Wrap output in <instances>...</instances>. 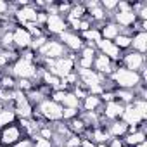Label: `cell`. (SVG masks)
Instances as JSON below:
<instances>
[{
    "label": "cell",
    "mask_w": 147,
    "mask_h": 147,
    "mask_svg": "<svg viewBox=\"0 0 147 147\" xmlns=\"http://www.w3.org/2000/svg\"><path fill=\"white\" fill-rule=\"evenodd\" d=\"M99 31H100L102 40H111V42H113V40L121 33V28H119L113 19H111V21H106V23L100 26V30H99Z\"/></svg>",
    "instance_id": "9a60e30c"
},
{
    "label": "cell",
    "mask_w": 147,
    "mask_h": 147,
    "mask_svg": "<svg viewBox=\"0 0 147 147\" xmlns=\"http://www.w3.org/2000/svg\"><path fill=\"white\" fill-rule=\"evenodd\" d=\"M121 121H125L128 126H138L140 123H144L145 121V118L130 104V106H125V111H123V114H121V118H119Z\"/></svg>",
    "instance_id": "30bf717a"
},
{
    "label": "cell",
    "mask_w": 147,
    "mask_h": 147,
    "mask_svg": "<svg viewBox=\"0 0 147 147\" xmlns=\"http://www.w3.org/2000/svg\"><path fill=\"white\" fill-rule=\"evenodd\" d=\"M67 30V23H66V18L57 14V12H50L47 16V21L43 24V33L50 38H57L61 33H64Z\"/></svg>",
    "instance_id": "3957f363"
},
{
    "label": "cell",
    "mask_w": 147,
    "mask_h": 147,
    "mask_svg": "<svg viewBox=\"0 0 147 147\" xmlns=\"http://www.w3.org/2000/svg\"><path fill=\"white\" fill-rule=\"evenodd\" d=\"M24 138H28V137H26L24 130L21 128L19 121L0 126V147H16Z\"/></svg>",
    "instance_id": "7a4b0ae2"
},
{
    "label": "cell",
    "mask_w": 147,
    "mask_h": 147,
    "mask_svg": "<svg viewBox=\"0 0 147 147\" xmlns=\"http://www.w3.org/2000/svg\"><path fill=\"white\" fill-rule=\"evenodd\" d=\"M57 40L66 47L67 52L71 54H78L83 47H85V42L83 38L80 36V33H75V31H71V30H66L64 33H61L57 36Z\"/></svg>",
    "instance_id": "5b68a950"
},
{
    "label": "cell",
    "mask_w": 147,
    "mask_h": 147,
    "mask_svg": "<svg viewBox=\"0 0 147 147\" xmlns=\"http://www.w3.org/2000/svg\"><path fill=\"white\" fill-rule=\"evenodd\" d=\"M80 36L83 38V42L85 43H92V45H95L102 36H100V31L97 30V28H90V30H87V31H83V33H80Z\"/></svg>",
    "instance_id": "ffe728a7"
},
{
    "label": "cell",
    "mask_w": 147,
    "mask_h": 147,
    "mask_svg": "<svg viewBox=\"0 0 147 147\" xmlns=\"http://www.w3.org/2000/svg\"><path fill=\"white\" fill-rule=\"evenodd\" d=\"M80 116V109H71V107H64L62 109V121H69Z\"/></svg>",
    "instance_id": "cb8c5ba5"
},
{
    "label": "cell",
    "mask_w": 147,
    "mask_h": 147,
    "mask_svg": "<svg viewBox=\"0 0 147 147\" xmlns=\"http://www.w3.org/2000/svg\"><path fill=\"white\" fill-rule=\"evenodd\" d=\"M135 31L133 30H123L121 28V33L113 40V43L121 50V52H128L130 49H131V35H133Z\"/></svg>",
    "instance_id": "4fadbf2b"
},
{
    "label": "cell",
    "mask_w": 147,
    "mask_h": 147,
    "mask_svg": "<svg viewBox=\"0 0 147 147\" xmlns=\"http://www.w3.org/2000/svg\"><path fill=\"white\" fill-rule=\"evenodd\" d=\"M30 142H31V147H54L52 140L42 138V137H38V135H33V137H30Z\"/></svg>",
    "instance_id": "603a6c76"
},
{
    "label": "cell",
    "mask_w": 147,
    "mask_h": 147,
    "mask_svg": "<svg viewBox=\"0 0 147 147\" xmlns=\"http://www.w3.org/2000/svg\"><path fill=\"white\" fill-rule=\"evenodd\" d=\"M135 147H147V142H142V144H138V145H135Z\"/></svg>",
    "instance_id": "83f0119b"
},
{
    "label": "cell",
    "mask_w": 147,
    "mask_h": 147,
    "mask_svg": "<svg viewBox=\"0 0 147 147\" xmlns=\"http://www.w3.org/2000/svg\"><path fill=\"white\" fill-rule=\"evenodd\" d=\"M49 38H50V36H47V35H40V36H36V38H33V40H31V45H30V50L36 54V52L49 42Z\"/></svg>",
    "instance_id": "44dd1931"
},
{
    "label": "cell",
    "mask_w": 147,
    "mask_h": 147,
    "mask_svg": "<svg viewBox=\"0 0 147 147\" xmlns=\"http://www.w3.org/2000/svg\"><path fill=\"white\" fill-rule=\"evenodd\" d=\"M80 142H82V137H78V135H69L64 140V145L62 147H80Z\"/></svg>",
    "instance_id": "d4e9b609"
},
{
    "label": "cell",
    "mask_w": 147,
    "mask_h": 147,
    "mask_svg": "<svg viewBox=\"0 0 147 147\" xmlns=\"http://www.w3.org/2000/svg\"><path fill=\"white\" fill-rule=\"evenodd\" d=\"M18 121V116L14 113V109L11 107H4L0 111V126H5V125H11V123H16Z\"/></svg>",
    "instance_id": "d6986e66"
},
{
    "label": "cell",
    "mask_w": 147,
    "mask_h": 147,
    "mask_svg": "<svg viewBox=\"0 0 147 147\" xmlns=\"http://www.w3.org/2000/svg\"><path fill=\"white\" fill-rule=\"evenodd\" d=\"M100 107H102V100H100L99 95H90L88 94L80 102V111H83V113H97V111H100Z\"/></svg>",
    "instance_id": "5bb4252c"
},
{
    "label": "cell",
    "mask_w": 147,
    "mask_h": 147,
    "mask_svg": "<svg viewBox=\"0 0 147 147\" xmlns=\"http://www.w3.org/2000/svg\"><path fill=\"white\" fill-rule=\"evenodd\" d=\"M11 11V4H7V2H2L0 0V16L2 18H5V14Z\"/></svg>",
    "instance_id": "484cf974"
},
{
    "label": "cell",
    "mask_w": 147,
    "mask_h": 147,
    "mask_svg": "<svg viewBox=\"0 0 147 147\" xmlns=\"http://www.w3.org/2000/svg\"><path fill=\"white\" fill-rule=\"evenodd\" d=\"M31 40L33 36L30 35V31L23 26H16L12 30V45L18 52H23V50H28L30 45H31Z\"/></svg>",
    "instance_id": "52a82bcc"
},
{
    "label": "cell",
    "mask_w": 147,
    "mask_h": 147,
    "mask_svg": "<svg viewBox=\"0 0 147 147\" xmlns=\"http://www.w3.org/2000/svg\"><path fill=\"white\" fill-rule=\"evenodd\" d=\"M128 125L121 119H116V121H111V123H106V131L109 133L111 138H123L126 133H128Z\"/></svg>",
    "instance_id": "8fae6325"
},
{
    "label": "cell",
    "mask_w": 147,
    "mask_h": 147,
    "mask_svg": "<svg viewBox=\"0 0 147 147\" xmlns=\"http://www.w3.org/2000/svg\"><path fill=\"white\" fill-rule=\"evenodd\" d=\"M116 100L121 102L123 106H130L135 100V92L133 90H125V88H114Z\"/></svg>",
    "instance_id": "e0dca14e"
},
{
    "label": "cell",
    "mask_w": 147,
    "mask_h": 147,
    "mask_svg": "<svg viewBox=\"0 0 147 147\" xmlns=\"http://www.w3.org/2000/svg\"><path fill=\"white\" fill-rule=\"evenodd\" d=\"M95 49H97V52L99 54H102V55H106V57H109L113 62H119L121 61V57H123V52L111 42V40H99L97 43H95Z\"/></svg>",
    "instance_id": "9c48e42d"
},
{
    "label": "cell",
    "mask_w": 147,
    "mask_h": 147,
    "mask_svg": "<svg viewBox=\"0 0 147 147\" xmlns=\"http://www.w3.org/2000/svg\"><path fill=\"white\" fill-rule=\"evenodd\" d=\"M130 50L145 55V52H147V31H135L131 35V49Z\"/></svg>",
    "instance_id": "7c38bea8"
},
{
    "label": "cell",
    "mask_w": 147,
    "mask_h": 147,
    "mask_svg": "<svg viewBox=\"0 0 147 147\" xmlns=\"http://www.w3.org/2000/svg\"><path fill=\"white\" fill-rule=\"evenodd\" d=\"M61 106L62 107H71V109H80V99L73 94L71 90H67L61 100Z\"/></svg>",
    "instance_id": "ac0fdd59"
},
{
    "label": "cell",
    "mask_w": 147,
    "mask_h": 147,
    "mask_svg": "<svg viewBox=\"0 0 147 147\" xmlns=\"http://www.w3.org/2000/svg\"><path fill=\"white\" fill-rule=\"evenodd\" d=\"M119 62L125 69H130V71H135V73H140L144 67H147L145 66V55H142L138 52H133V50L125 52Z\"/></svg>",
    "instance_id": "8992f818"
},
{
    "label": "cell",
    "mask_w": 147,
    "mask_h": 147,
    "mask_svg": "<svg viewBox=\"0 0 147 147\" xmlns=\"http://www.w3.org/2000/svg\"><path fill=\"white\" fill-rule=\"evenodd\" d=\"M66 123V126H67V130H69V133L71 135H78V137H82L88 128H87V125H85V121L78 116V118H75V119H69V121H64Z\"/></svg>",
    "instance_id": "2e32d148"
},
{
    "label": "cell",
    "mask_w": 147,
    "mask_h": 147,
    "mask_svg": "<svg viewBox=\"0 0 147 147\" xmlns=\"http://www.w3.org/2000/svg\"><path fill=\"white\" fill-rule=\"evenodd\" d=\"M95 147H107V144H99V145H95Z\"/></svg>",
    "instance_id": "f1b7e54d"
},
{
    "label": "cell",
    "mask_w": 147,
    "mask_h": 147,
    "mask_svg": "<svg viewBox=\"0 0 147 147\" xmlns=\"http://www.w3.org/2000/svg\"><path fill=\"white\" fill-rule=\"evenodd\" d=\"M107 147H125V144H123L121 138H111L107 142Z\"/></svg>",
    "instance_id": "4316f807"
},
{
    "label": "cell",
    "mask_w": 147,
    "mask_h": 147,
    "mask_svg": "<svg viewBox=\"0 0 147 147\" xmlns=\"http://www.w3.org/2000/svg\"><path fill=\"white\" fill-rule=\"evenodd\" d=\"M36 54H38V57H42V59H59V57H64V55H67V54H71V52H67L66 47H64L57 38H49V42H47Z\"/></svg>",
    "instance_id": "277c9868"
},
{
    "label": "cell",
    "mask_w": 147,
    "mask_h": 147,
    "mask_svg": "<svg viewBox=\"0 0 147 147\" xmlns=\"http://www.w3.org/2000/svg\"><path fill=\"white\" fill-rule=\"evenodd\" d=\"M109 80L114 85V88H125V90H135L140 83H145V82H142L138 73L125 69L123 66H119V67H116L113 71V75L109 76Z\"/></svg>",
    "instance_id": "6da1fadb"
},
{
    "label": "cell",
    "mask_w": 147,
    "mask_h": 147,
    "mask_svg": "<svg viewBox=\"0 0 147 147\" xmlns=\"http://www.w3.org/2000/svg\"><path fill=\"white\" fill-rule=\"evenodd\" d=\"M125 111V106L118 100H113V102H107V104H102L100 107V116H102V121L104 123H111V121H116L121 118Z\"/></svg>",
    "instance_id": "ba28073f"
},
{
    "label": "cell",
    "mask_w": 147,
    "mask_h": 147,
    "mask_svg": "<svg viewBox=\"0 0 147 147\" xmlns=\"http://www.w3.org/2000/svg\"><path fill=\"white\" fill-rule=\"evenodd\" d=\"M100 7L104 9L106 14H111L109 18L113 19V14H114L116 9H118V0H102V2H100Z\"/></svg>",
    "instance_id": "7402d4cb"
}]
</instances>
